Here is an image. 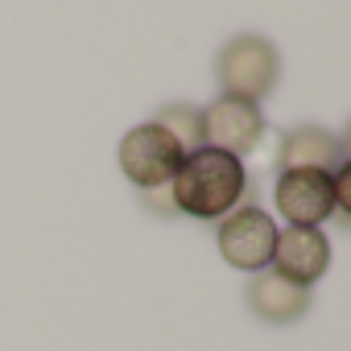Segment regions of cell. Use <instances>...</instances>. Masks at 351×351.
Here are the masks:
<instances>
[{"label": "cell", "instance_id": "obj_1", "mask_svg": "<svg viewBox=\"0 0 351 351\" xmlns=\"http://www.w3.org/2000/svg\"><path fill=\"white\" fill-rule=\"evenodd\" d=\"M173 191V207L178 215L191 219H223L228 211H236L248 195V169L240 157L219 153V149H195L182 157L178 173L169 178Z\"/></svg>", "mask_w": 351, "mask_h": 351}, {"label": "cell", "instance_id": "obj_2", "mask_svg": "<svg viewBox=\"0 0 351 351\" xmlns=\"http://www.w3.org/2000/svg\"><path fill=\"white\" fill-rule=\"evenodd\" d=\"M215 79L223 95L261 104L281 83V50L265 34H232L215 54Z\"/></svg>", "mask_w": 351, "mask_h": 351}, {"label": "cell", "instance_id": "obj_3", "mask_svg": "<svg viewBox=\"0 0 351 351\" xmlns=\"http://www.w3.org/2000/svg\"><path fill=\"white\" fill-rule=\"evenodd\" d=\"M116 161L124 169V178L136 186V191H149V186H165L182 165V149L165 128H157L153 120L128 128L120 136V149H116Z\"/></svg>", "mask_w": 351, "mask_h": 351}, {"label": "cell", "instance_id": "obj_4", "mask_svg": "<svg viewBox=\"0 0 351 351\" xmlns=\"http://www.w3.org/2000/svg\"><path fill=\"white\" fill-rule=\"evenodd\" d=\"M273 240H277V223L256 203H240L215 228L219 256L240 273H265L273 261Z\"/></svg>", "mask_w": 351, "mask_h": 351}, {"label": "cell", "instance_id": "obj_5", "mask_svg": "<svg viewBox=\"0 0 351 351\" xmlns=\"http://www.w3.org/2000/svg\"><path fill=\"white\" fill-rule=\"evenodd\" d=\"M203 116V145L207 149H219V153H232L244 161V153H252L269 124H265V112L261 104H248V99H232V95H219L211 99L207 108H199Z\"/></svg>", "mask_w": 351, "mask_h": 351}, {"label": "cell", "instance_id": "obj_6", "mask_svg": "<svg viewBox=\"0 0 351 351\" xmlns=\"http://www.w3.org/2000/svg\"><path fill=\"white\" fill-rule=\"evenodd\" d=\"M277 211L289 228H322L335 215L330 173L322 169H285L277 178Z\"/></svg>", "mask_w": 351, "mask_h": 351}, {"label": "cell", "instance_id": "obj_7", "mask_svg": "<svg viewBox=\"0 0 351 351\" xmlns=\"http://www.w3.org/2000/svg\"><path fill=\"white\" fill-rule=\"evenodd\" d=\"M269 269L281 273L285 281L310 289L330 269V240H326V232H318V228H285V232H277Z\"/></svg>", "mask_w": 351, "mask_h": 351}, {"label": "cell", "instance_id": "obj_8", "mask_svg": "<svg viewBox=\"0 0 351 351\" xmlns=\"http://www.w3.org/2000/svg\"><path fill=\"white\" fill-rule=\"evenodd\" d=\"M244 302H248V310H252L261 322H269V326H289V322H298V318L310 310V289L285 281V277L273 273V269H265V273H252V281H248V289H244Z\"/></svg>", "mask_w": 351, "mask_h": 351}, {"label": "cell", "instance_id": "obj_9", "mask_svg": "<svg viewBox=\"0 0 351 351\" xmlns=\"http://www.w3.org/2000/svg\"><path fill=\"white\" fill-rule=\"evenodd\" d=\"M343 161H347L343 136H335V132H326L318 124H298L277 145L281 173L285 169H322V173H335V165H343Z\"/></svg>", "mask_w": 351, "mask_h": 351}, {"label": "cell", "instance_id": "obj_10", "mask_svg": "<svg viewBox=\"0 0 351 351\" xmlns=\"http://www.w3.org/2000/svg\"><path fill=\"white\" fill-rule=\"evenodd\" d=\"M153 124L165 128L173 141H178L182 157L195 153V149H203V116H199V108H191L186 99H178V104H161L157 116H153Z\"/></svg>", "mask_w": 351, "mask_h": 351}, {"label": "cell", "instance_id": "obj_11", "mask_svg": "<svg viewBox=\"0 0 351 351\" xmlns=\"http://www.w3.org/2000/svg\"><path fill=\"white\" fill-rule=\"evenodd\" d=\"M330 191H335V219L339 223H351V157L343 165H335Z\"/></svg>", "mask_w": 351, "mask_h": 351}, {"label": "cell", "instance_id": "obj_12", "mask_svg": "<svg viewBox=\"0 0 351 351\" xmlns=\"http://www.w3.org/2000/svg\"><path fill=\"white\" fill-rule=\"evenodd\" d=\"M136 195H141V203H145L149 211H157V215H178V207H173V191H169V182H165V186L136 191Z\"/></svg>", "mask_w": 351, "mask_h": 351}]
</instances>
